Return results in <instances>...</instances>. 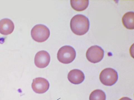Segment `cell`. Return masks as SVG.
Listing matches in <instances>:
<instances>
[{
    "mask_svg": "<svg viewBox=\"0 0 134 100\" xmlns=\"http://www.w3.org/2000/svg\"><path fill=\"white\" fill-rule=\"evenodd\" d=\"M70 2L71 6L73 9L78 11L85 10L89 6V1L71 0Z\"/></svg>",
    "mask_w": 134,
    "mask_h": 100,
    "instance_id": "11",
    "label": "cell"
},
{
    "mask_svg": "<svg viewBox=\"0 0 134 100\" xmlns=\"http://www.w3.org/2000/svg\"><path fill=\"white\" fill-rule=\"evenodd\" d=\"M106 95L102 90H96L92 91L90 94V100H106Z\"/></svg>",
    "mask_w": 134,
    "mask_h": 100,
    "instance_id": "12",
    "label": "cell"
},
{
    "mask_svg": "<svg viewBox=\"0 0 134 100\" xmlns=\"http://www.w3.org/2000/svg\"><path fill=\"white\" fill-rule=\"evenodd\" d=\"M104 55L103 49L97 45L92 46L88 49L86 53L87 59L92 63H98L103 59Z\"/></svg>",
    "mask_w": 134,
    "mask_h": 100,
    "instance_id": "5",
    "label": "cell"
},
{
    "mask_svg": "<svg viewBox=\"0 0 134 100\" xmlns=\"http://www.w3.org/2000/svg\"><path fill=\"white\" fill-rule=\"evenodd\" d=\"M50 60L49 53L47 51H42L36 54L35 58V63L37 67L44 68L48 65Z\"/></svg>",
    "mask_w": 134,
    "mask_h": 100,
    "instance_id": "7",
    "label": "cell"
},
{
    "mask_svg": "<svg viewBox=\"0 0 134 100\" xmlns=\"http://www.w3.org/2000/svg\"><path fill=\"white\" fill-rule=\"evenodd\" d=\"M76 52L74 49L70 46L66 45L61 48L58 52L57 57L61 63L68 64L75 59Z\"/></svg>",
    "mask_w": 134,
    "mask_h": 100,
    "instance_id": "2",
    "label": "cell"
},
{
    "mask_svg": "<svg viewBox=\"0 0 134 100\" xmlns=\"http://www.w3.org/2000/svg\"><path fill=\"white\" fill-rule=\"evenodd\" d=\"M118 73L114 69L107 68L102 70L99 75L100 80L102 84L107 86L114 85L118 80Z\"/></svg>",
    "mask_w": 134,
    "mask_h": 100,
    "instance_id": "4",
    "label": "cell"
},
{
    "mask_svg": "<svg viewBox=\"0 0 134 100\" xmlns=\"http://www.w3.org/2000/svg\"><path fill=\"white\" fill-rule=\"evenodd\" d=\"M90 26L88 18L82 15H75L70 21L71 30L77 35L81 36L85 34L88 31Z\"/></svg>",
    "mask_w": 134,
    "mask_h": 100,
    "instance_id": "1",
    "label": "cell"
},
{
    "mask_svg": "<svg viewBox=\"0 0 134 100\" xmlns=\"http://www.w3.org/2000/svg\"><path fill=\"white\" fill-rule=\"evenodd\" d=\"M49 85V83L47 79L39 77L33 79L32 87L36 93L43 94L48 90Z\"/></svg>",
    "mask_w": 134,
    "mask_h": 100,
    "instance_id": "6",
    "label": "cell"
},
{
    "mask_svg": "<svg viewBox=\"0 0 134 100\" xmlns=\"http://www.w3.org/2000/svg\"><path fill=\"white\" fill-rule=\"evenodd\" d=\"M119 100H132L131 98L127 97H124L120 99Z\"/></svg>",
    "mask_w": 134,
    "mask_h": 100,
    "instance_id": "13",
    "label": "cell"
},
{
    "mask_svg": "<svg viewBox=\"0 0 134 100\" xmlns=\"http://www.w3.org/2000/svg\"><path fill=\"white\" fill-rule=\"evenodd\" d=\"M134 13L133 11L127 12L123 16L122 22L124 26L129 30H133L134 24Z\"/></svg>",
    "mask_w": 134,
    "mask_h": 100,
    "instance_id": "10",
    "label": "cell"
},
{
    "mask_svg": "<svg viewBox=\"0 0 134 100\" xmlns=\"http://www.w3.org/2000/svg\"><path fill=\"white\" fill-rule=\"evenodd\" d=\"M84 74L80 70L74 69L69 72L68 76L69 80L75 85L81 84L85 79Z\"/></svg>",
    "mask_w": 134,
    "mask_h": 100,
    "instance_id": "8",
    "label": "cell"
},
{
    "mask_svg": "<svg viewBox=\"0 0 134 100\" xmlns=\"http://www.w3.org/2000/svg\"><path fill=\"white\" fill-rule=\"evenodd\" d=\"M14 24L10 19L5 18L0 20V33L4 35L11 34L14 31Z\"/></svg>",
    "mask_w": 134,
    "mask_h": 100,
    "instance_id": "9",
    "label": "cell"
},
{
    "mask_svg": "<svg viewBox=\"0 0 134 100\" xmlns=\"http://www.w3.org/2000/svg\"><path fill=\"white\" fill-rule=\"evenodd\" d=\"M31 35L32 38L35 41L38 42H43L49 38L50 30L44 25L37 24L32 29Z\"/></svg>",
    "mask_w": 134,
    "mask_h": 100,
    "instance_id": "3",
    "label": "cell"
}]
</instances>
